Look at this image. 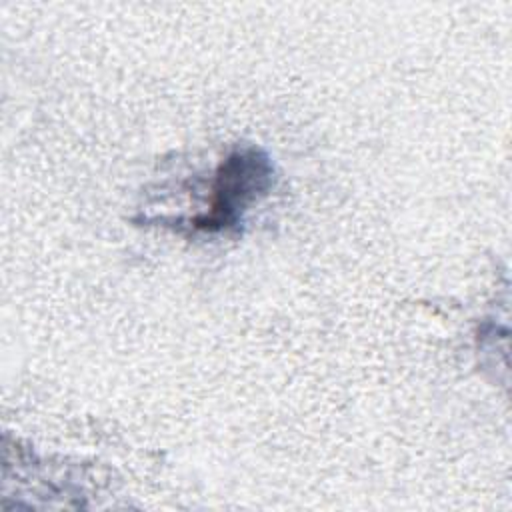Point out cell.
Returning <instances> with one entry per match:
<instances>
[{
  "label": "cell",
  "instance_id": "obj_1",
  "mask_svg": "<svg viewBox=\"0 0 512 512\" xmlns=\"http://www.w3.org/2000/svg\"><path fill=\"white\" fill-rule=\"evenodd\" d=\"M272 186V162L256 146L234 150L218 168L212 184L210 210L192 220L204 232L238 226L250 204L266 196Z\"/></svg>",
  "mask_w": 512,
  "mask_h": 512
}]
</instances>
